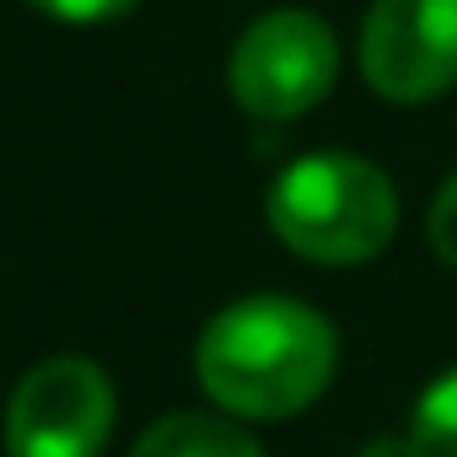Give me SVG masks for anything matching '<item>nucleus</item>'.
<instances>
[{
  "label": "nucleus",
  "instance_id": "nucleus-1",
  "mask_svg": "<svg viewBox=\"0 0 457 457\" xmlns=\"http://www.w3.org/2000/svg\"><path fill=\"white\" fill-rule=\"evenodd\" d=\"M339 366L334 323L296 296H243L220 307L194 345L204 398L232 420H291L318 403Z\"/></svg>",
  "mask_w": 457,
  "mask_h": 457
},
{
  "label": "nucleus",
  "instance_id": "nucleus-2",
  "mask_svg": "<svg viewBox=\"0 0 457 457\" xmlns=\"http://www.w3.org/2000/svg\"><path fill=\"white\" fill-rule=\"evenodd\" d=\"M270 226L296 259L350 270L393 243L398 188L355 151H312L270 183Z\"/></svg>",
  "mask_w": 457,
  "mask_h": 457
},
{
  "label": "nucleus",
  "instance_id": "nucleus-3",
  "mask_svg": "<svg viewBox=\"0 0 457 457\" xmlns=\"http://www.w3.org/2000/svg\"><path fill=\"white\" fill-rule=\"evenodd\" d=\"M339 76V38L318 12L280 6L243 28L226 60V92L253 119H302L334 92Z\"/></svg>",
  "mask_w": 457,
  "mask_h": 457
},
{
  "label": "nucleus",
  "instance_id": "nucleus-4",
  "mask_svg": "<svg viewBox=\"0 0 457 457\" xmlns=\"http://www.w3.org/2000/svg\"><path fill=\"white\" fill-rule=\"evenodd\" d=\"M119 393L87 355L38 361L6 403V457H103Z\"/></svg>",
  "mask_w": 457,
  "mask_h": 457
},
{
  "label": "nucleus",
  "instance_id": "nucleus-5",
  "mask_svg": "<svg viewBox=\"0 0 457 457\" xmlns=\"http://www.w3.org/2000/svg\"><path fill=\"white\" fill-rule=\"evenodd\" d=\"M361 76L387 103H430L457 87V0H371Z\"/></svg>",
  "mask_w": 457,
  "mask_h": 457
},
{
  "label": "nucleus",
  "instance_id": "nucleus-6",
  "mask_svg": "<svg viewBox=\"0 0 457 457\" xmlns=\"http://www.w3.org/2000/svg\"><path fill=\"white\" fill-rule=\"evenodd\" d=\"M129 457H264V446L232 414L178 409V414H162L156 425H145L140 441L129 446Z\"/></svg>",
  "mask_w": 457,
  "mask_h": 457
},
{
  "label": "nucleus",
  "instance_id": "nucleus-7",
  "mask_svg": "<svg viewBox=\"0 0 457 457\" xmlns=\"http://www.w3.org/2000/svg\"><path fill=\"white\" fill-rule=\"evenodd\" d=\"M409 441L420 457H457V366H446L409 414Z\"/></svg>",
  "mask_w": 457,
  "mask_h": 457
},
{
  "label": "nucleus",
  "instance_id": "nucleus-8",
  "mask_svg": "<svg viewBox=\"0 0 457 457\" xmlns=\"http://www.w3.org/2000/svg\"><path fill=\"white\" fill-rule=\"evenodd\" d=\"M28 6L49 22H65V28H97V22L129 17L140 0H28Z\"/></svg>",
  "mask_w": 457,
  "mask_h": 457
},
{
  "label": "nucleus",
  "instance_id": "nucleus-9",
  "mask_svg": "<svg viewBox=\"0 0 457 457\" xmlns=\"http://www.w3.org/2000/svg\"><path fill=\"white\" fill-rule=\"evenodd\" d=\"M425 237H430L436 259L457 270V172H452V178L436 188V199H430V215H425Z\"/></svg>",
  "mask_w": 457,
  "mask_h": 457
},
{
  "label": "nucleus",
  "instance_id": "nucleus-10",
  "mask_svg": "<svg viewBox=\"0 0 457 457\" xmlns=\"http://www.w3.org/2000/svg\"><path fill=\"white\" fill-rule=\"evenodd\" d=\"M361 457H420V452H414L409 436H377V441L361 446Z\"/></svg>",
  "mask_w": 457,
  "mask_h": 457
}]
</instances>
